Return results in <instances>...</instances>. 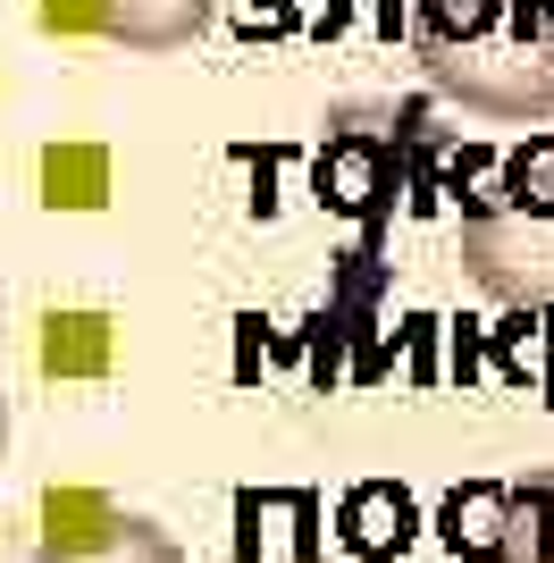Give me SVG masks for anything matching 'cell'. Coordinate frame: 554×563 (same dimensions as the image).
Wrapping results in <instances>:
<instances>
[{"mask_svg":"<svg viewBox=\"0 0 554 563\" xmlns=\"http://www.w3.org/2000/svg\"><path fill=\"white\" fill-rule=\"evenodd\" d=\"M412 59L479 118H554V0H412Z\"/></svg>","mask_w":554,"mask_h":563,"instance_id":"obj_1","label":"cell"},{"mask_svg":"<svg viewBox=\"0 0 554 563\" xmlns=\"http://www.w3.org/2000/svg\"><path fill=\"white\" fill-rule=\"evenodd\" d=\"M505 521H512V479H462L437 505V547L454 563H496L505 555Z\"/></svg>","mask_w":554,"mask_h":563,"instance_id":"obj_6","label":"cell"},{"mask_svg":"<svg viewBox=\"0 0 554 563\" xmlns=\"http://www.w3.org/2000/svg\"><path fill=\"white\" fill-rule=\"evenodd\" d=\"M0 446H9V404H0Z\"/></svg>","mask_w":554,"mask_h":563,"instance_id":"obj_12","label":"cell"},{"mask_svg":"<svg viewBox=\"0 0 554 563\" xmlns=\"http://www.w3.org/2000/svg\"><path fill=\"white\" fill-rule=\"evenodd\" d=\"M101 34H118L126 51H185L219 18V0H92Z\"/></svg>","mask_w":554,"mask_h":563,"instance_id":"obj_7","label":"cell"},{"mask_svg":"<svg viewBox=\"0 0 554 563\" xmlns=\"http://www.w3.org/2000/svg\"><path fill=\"white\" fill-rule=\"evenodd\" d=\"M34 563H185V547L168 539L152 514L76 505L68 521H51V539L34 547Z\"/></svg>","mask_w":554,"mask_h":563,"instance_id":"obj_4","label":"cell"},{"mask_svg":"<svg viewBox=\"0 0 554 563\" xmlns=\"http://www.w3.org/2000/svg\"><path fill=\"white\" fill-rule=\"evenodd\" d=\"M295 25H302L295 0H235V34H244V43H277V34H295Z\"/></svg>","mask_w":554,"mask_h":563,"instance_id":"obj_11","label":"cell"},{"mask_svg":"<svg viewBox=\"0 0 554 563\" xmlns=\"http://www.w3.org/2000/svg\"><path fill=\"white\" fill-rule=\"evenodd\" d=\"M462 269L487 303L554 311V135L512 143L462 194Z\"/></svg>","mask_w":554,"mask_h":563,"instance_id":"obj_3","label":"cell"},{"mask_svg":"<svg viewBox=\"0 0 554 563\" xmlns=\"http://www.w3.org/2000/svg\"><path fill=\"white\" fill-rule=\"evenodd\" d=\"M353 25H378V34H412V9L403 0H328L320 18H311V34H353Z\"/></svg>","mask_w":554,"mask_h":563,"instance_id":"obj_10","label":"cell"},{"mask_svg":"<svg viewBox=\"0 0 554 563\" xmlns=\"http://www.w3.org/2000/svg\"><path fill=\"white\" fill-rule=\"evenodd\" d=\"M496 563H554V471L512 479V521H505V555Z\"/></svg>","mask_w":554,"mask_h":563,"instance_id":"obj_8","label":"cell"},{"mask_svg":"<svg viewBox=\"0 0 554 563\" xmlns=\"http://www.w3.org/2000/svg\"><path fill=\"white\" fill-rule=\"evenodd\" d=\"M445 161H454V143L437 135L429 101H345V110H328V135L311 152V202L345 219L362 253H378V235L395 228V202L437 211Z\"/></svg>","mask_w":554,"mask_h":563,"instance_id":"obj_2","label":"cell"},{"mask_svg":"<svg viewBox=\"0 0 554 563\" xmlns=\"http://www.w3.org/2000/svg\"><path fill=\"white\" fill-rule=\"evenodd\" d=\"M336 539H345V555H362V563H395L420 539V514H412V496L395 488V479H362V488L336 505Z\"/></svg>","mask_w":554,"mask_h":563,"instance_id":"obj_5","label":"cell"},{"mask_svg":"<svg viewBox=\"0 0 554 563\" xmlns=\"http://www.w3.org/2000/svg\"><path fill=\"white\" fill-rule=\"evenodd\" d=\"M496 371L538 378V396L554 404V311H512L505 329H496Z\"/></svg>","mask_w":554,"mask_h":563,"instance_id":"obj_9","label":"cell"}]
</instances>
